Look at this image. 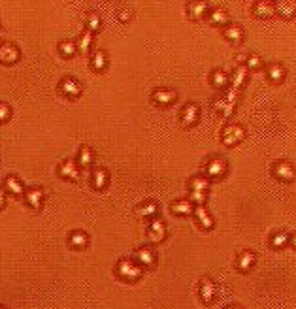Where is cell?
Listing matches in <instances>:
<instances>
[{
  "mask_svg": "<svg viewBox=\"0 0 296 309\" xmlns=\"http://www.w3.org/2000/svg\"><path fill=\"white\" fill-rule=\"evenodd\" d=\"M266 75L272 83H281L285 80V68L279 64V62H272L266 66Z\"/></svg>",
  "mask_w": 296,
  "mask_h": 309,
  "instance_id": "4316f807",
  "label": "cell"
},
{
  "mask_svg": "<svg viewBox=\"0 0 296 309\" xmlns=\"http://www.w3.org/2000/svg\"><path fill=\"white\" fill-rule=\"evenodd\" d=\"M43 198H45V192H43L42 187H31L25 191V202L31 205L32 210H40L43 204Z\"/></svg>",
  "mask_w": 296,
  "mask_h": 309,
  "instance_id": "5bb4252c",
  "label": "cell"
},
{
  "mask_svg": "<svg viewBox=\"0 0 296 309\" xmlns=\"http://www.w3.org/2000/svg\"><path fill=\"white\" fill-rule=\"evenodd\" d=\"M170 211H172L174 215H191L192 211H194V205L191 204V200L189 198H181V200H176V202H172V205H170Z\"/></svg>",
  "mask_w": 296,
  "mask_h": 309,
  "instance_id": "7402d4cb",
  "label": "cell"
},
{
  "mask_svg": "<svg viewBox=\"0 0 296 309\" xmlns=\"http://www.w3.org/2000/svg\"><path fill=\"white\" fill-rule=\"evenodd\" d=\"M276 6V13L283 19H292L296 15V2L292 0H279V2H274Z\"/></svg>",
  "mask_w": 296,
  "mask_h": 309,
  "instance_id": "d6986e66",
  "label": "cell"
},
{
  "mask_svg": "<svg viewBox=\"0 0 296 309\" xmlns=\"http://www.w3.org/2000/svg\"><path fill=\"white\" fill-rule=\"evenodd\" d=\"M189 200H191L192 205H204L206 200H208V192H191Z\"/></svg>",
  "mask_w": 296,
  "mask_h": 309,
  "instance_id": "74e56055",
  "label": "cell"
},
{
  "mask_svg": "<svg viewBox=\"0 0 296 309\" xmlns=\"http://www.w3.org/2000/svg\"><path fill=\"white\" fill-rule=\"evenodd\" d=\"M223 36L227 38L230 43H240L243 42V36H245V32L241 29L240 25H234V23H230L223 29Z\"/></svg>",
  "mask_w": 296,
  "mask_h": 309,
  "instance_id": "ffe728a7",
  "label": "cell"
},
{
  "mask_svg": "<svg viewBox=\"0 0 296 309\" xmlns=\"http://www.w3.org/2000/svg\"><path fill=\"white\" fill-rule=\"evenodd\" d=\"M210 13V4L208 2H189L187 4V15L192 21H200Z\"/></svg>",
  "mask_w": 296,
  "mask_h": 309,
  "instance_id": "9a60e30c",
  "label": "cell"
},
{
  "mask_svg": "<svg viewBox=\"0 0 296 309\" xmlns=\"http://www.w3.org/2000/svg\"><path fill=\"white\" fill-rule=\"evenodd\" d=\"M119 21H121V23H129L130 21V17H132V13H130V10H127V8H125V10H121V12H119Z\"/></svg>",
  "mask_w": 296,
  "mask_h": 309,
  "instance_id": "ab89813d",
  "label": "cell"
},
{
  "mask_svg": "<svg viewBox=\"0 0 296 309\" xmlns=\"http://www.w3.org/2000/svg\"><path fill=\"white\" fill-rule=\"evenodd\" d=\"M147 238L151 243H162L166 240V224L161 219H151L147 226Z\"/></svg>",
  "mask_w": 296,
  "mask_h": 309,
  "instance_id": "7c38bea8",
  "label": "cell"
},
{
  "mask_svg": "<svg viewBox=\"0 0 296 309\" xmlns=\"http://www.w3.org/2000/svg\"><path fill=\"white\" fill-rule=\"evenodd\" d=\"M4 205H6V194L0 191V210H4Z\"/></svg>",
  "mask_w": 296,
  "mask_h": 309,
  "instance_id": "60d3db41",
  "label": "cell"
},
{
  "mask_svg": "<svg viewBox=\"0 0 296 309\" xmlns=\"http://www.w3.org/2000/svg\"><path fill=\"white\" fill-rule=\"evenodd\" d=\"M10 117H12V108L8 104H4V102H0V124L8 123Z\"/></svg>",
  "mask_w": 296,
  "mask_h": 309,
  "instance_id": "f35d334b",
  "label": "cell"
},
{
  "mask_svg": "<svg viewBox=\"0 0 296 309\" xmlns=\"http://www.w3.org/2000/svg\"><path fill=\"white\" fill-rule=\"evenodd\" d=\"M159 213V204L157 202H145L136 210V215L142 219H155V215Z\"/></svg>",
  "mask_w": 296,
  "mask_h": 309,
  "instance_id": "f546056e",
  "label": "cell"
},
{
  "mask_svg": "<svg viewBox=\"0 0 296 309\" xmlns=\"http://www.w3.org/2000/svg\"><path fill=\"white\" fill-rule=\"evenodd\" d=\"M4 191L10 192L12 196H21V194H25V187H23V183H21L19 177L8 175L6 179H4Z\"/></svg>",
  "mask_w": 296,
  "mask_h": 309,
  "instance_id": "603a6c76",
  "label": "cell"
},
{
  "mask_svg": "<svg viewBox=\"0 0 296 309\" xmlns=\"http://www.w3.org/2000/svg\"><path fill=\"white\" fill-rule=\"evenodd\" d=\"M91 45H93V34L85 31L80 38H78V42H76V47H78V51H80V53L87 55V53L91 51Z\"/></svg>",
  "mask_w": 296,
  "mask_h": 309,
  "instance_id": "d6a6232c",
  "label": "cell"
},
{
  "mask_svg": "<svg viewBox=\"0 0 296 309\" xmlns=\"http://www.w3.org/2000/svg\"><path fill=\"white\" fill-rule=\"evenodd\" d=\"M21 59V51L17 49V45H13L10 42H4L0 45V62L6 64V66H12Z\"/></svg>",
  "mask_w": 296,
  "mask_h": 309,
  "instance_id": "4fadbf2b",
  "label": "cell"
},
{
  "mask_svg": "<svg viewBox=\"0 0 296 309\" xmlns=\"http://www.w3.org/2000/svg\"><path fill=\"white\" fill-rule=\"evenodd\" d=\"M243 66H245L247 70H260L262 68V59H260L257 53H249V55L245 57Z\"/></svg>",
  "mask_w": 296,
  "mask_h": 309,
  "instance_id": "8d00e7d4",
  "label": "cell"
},
{
  "mask_svg": "<svg viewBox=\"0 0 296 309\" xmlns=\"http://www.w3.org/2000/svg\"><path fill=\"white\" fill-rule=\"evenodd\" d=\"M59 53H61L62 57H66V59L74 57L76 53H78L76 42H72V40H64V42H61L59 43Z\"/></svg>",
  "mask_w": 296,
  "mask_h": 309,
  "instance_id": "d590c367",
  "label": "cell"
},
{
  "mask_svg": "<svg viewBox=\"0 0 296 309\" xmlns=\"http://www.w3.org/2000/svg\"><path fill=\"white\" fill-rule=\"evenodd\" d=\"M272 173L274 177L283 183H290V181L296 179V172H294V166L287 161H278L274 166H272Z\"/></svg>",
  "mask_w": 296,
  "mask_h": 309,
  "instance_id": "5b68a950",
  "label": "cell"
},
{
  "mask_svg": "<svg viewBox=\"0 0 296 309\" xmlns=\"http://www.w3.org/2000/svg\"><path fill=\"white\" fill-rule=\"evenodd\" d=\"M289 240H290V236L287 234V232H276V234L270 238V245L274 249H283L289 245Z\"/></svg>",
  "mask_w": 296,
  "mask_h": 309,
  "instance_id": "e575fe53",
  "label": "cell"
},
{
  "mask_svg": "<svg viewBox=\"0 0 296 309\" xmlns=\"http://www.w3.org/2000/svg\"><path fill=\"white\" fill-rule=\"evenodd\" d=\"M253 15L259 19H270L276 15V6L274 2H268V0H260V2H255L253 4Z\"/></svg>",
  "mask_w": 296,
  "mask_h": 309,
  "instance_id": "ac0fdd59",
  "label": "cell"
},
{
  "mask_svg": "<svg viewBox=\"0 0 296 309\" xmlns=\"http://www.w3.org/2000/svg\"><path fill=\"white\" fill-rule=\"evenodd\" d=\"M59 93H61L62 96H66V98L74 100L78 98V96H81L83 87H81L80 81L74 80V78H64V80H61V83H59Z\"/></svg>",
  "mask_w": 296,
  "mask_h": 309,
  "instance_id": "52a82bcc",
  "label": "cell"
},
{
  "mask_svg": "<svg viewBox=\"0 0 296 309\" xmlns=\"http://www.w3.org/2000/svg\"><path fill=\"white\" fill-rule=\"evenodd\" d=\"M108 181H110V172L106 168H94L93 172H91V187H93L94 191L106 189Z\"/></svg>",
  "mask_w": 296,
  "mask_h": 309,
  "instance_id": "e0dca14e",
  "label": "cell"
},
{
  "mask_svg": "<svg viewBox=\"0 0 296 309\" xmlns=\"http://www.w3.org/2000/svg\"><path fill=\"white\" fill-rule=\"evenodd\" d=\"M115 273H117L119 279L123 281H129V283H136L140 281L143 275V268L136 262L134 259H121L115 266Z\"/></svg>",
  "mask_w": 296,
  "mask_h": 309,
  "instance_id": "6da1fadb",
  "label": "cell"
},
{
  "mask_svg": "<svg viewBox=\"0 0 296 309\" xmlns=\"http://www.w3.org/2000/svg\"><path fill=\"white\" fill-rule=\"evenodd\" d=\"M210 80H211V83H213V87H217V89H223V87L229 85L230 75L227 74L223 68H217V70H213V72H211Z\"/></svg>",
  "mask_w": 296,
  "mask_h": 309,
  "instance_id": "1f68e13d",
  "label": "cell"
},
{
  "mask_svg": "<svg viewBox=\"0 0 296 309\" xmlns=\"http://www.w3.org/2000/svg\"><path fill=\"white\" fill-rule=\"evenodd\" d=\"M247 72H249V70H247L243 64H241V66H238V68L234 70V74L230 75V81H229L230 89H234V91H238V93H240V89L245 85V81H247Z\"/></svg>",
  "mask_w": 296,
  "mask_h": 309,
  "instance_id": "44dd1931",
  "label": "cell"
},
{
  "mask_svg": "<svg viewBox=\"0 0 296 309\" xmlns=\"http://www.w3.org/2000/svg\"><path fill=\"white\" fill-rule=\"evenodd\" d=\"M225 309H241V307H238V305H229V307H225Z\"/></svg>",
  "mask_w": 296,
  "mask_h": 309,
  "instance_id": "7bdbcfd3",
  "label": "cell"
},
{
  "mask_svg": "<svg viewBox=\"0 0 296 309\" xmlns=\"http://www.w3.org/2000/svg\"><path fill=\"white\" fill-rule=\"evenodd\" d=\"M68 243H70V247L74 249H83L87 247V243H89V236H87L85 232H81V230H76V232L70 234Z\"/></svg>",
  "mask_w": 296,
  "mask_h": 309,
  "instance_id": "4dcf8cb0",
  "label": "cell"
},
{
  "mask_svg": "<svg viewBox=\"0 0 296 309\" xmlns=\"http://www.w3.org/2000/svg\"><path fill=\"white\" fill-rule=\"evenodd\" d=\"M189 191L191 192H208L210 191V179L206 175H192L189 179Z\"/></svg>",
  "mask_w": 296,
  "mask_h": 309,
  "instance_id": "484cf974",
  "label": "cell"
},
{
  "mask_svg": "<svg viewBox=\"0 0 296 309\" xmlns=\"http://www.w3.org/2000/svg\"><path fill=\"white\" fill-rule=\"evenodd\" d=\"M208 19L213 27H227L229 25V13L223 8H215V10H210L208 13Z\"/></svg>",
  "mask_w": 296,
  "mask_h": 309,
  "instance_id": "d4e9b609",
  "label": "cell"
},
{
  "mask_svg": "<svg viewBox=\"0 0 296 309\" xmlns=\"http://www.w3.org/2000/svg\"><path fill=\"white\" fill-rule=\"evenodd\" d=\"M200 121V108L196 104H187L181 112H179V123L183 124L185 128H191Z\"/></svg>",
  "mask_w": 296,
  "mask_h": 309,
  "instance_id": "ba28073f",
  "label": "cell"
},
{
  "mask_svg": "<svg viewBox=\"0 0 296 309\" xmlns=\"http://www.w3.org/2000/svg\"><path fill=\"white\" fill-rule=\"evenodd\" d=\"M106 66H108V55H106L104 51H94L91 53V68L94 72H104Z\"/></svg>",
  "mask_w": 296,
  "mask_h": 309,
  "instance_id": "f1b7e54d",
  "label": "cell"
},
{
  "mask_svg": "<svg viewBox=\"0 0 296 309\" xmlns=\"http://www.w3.org/2000/svg\"><path fill=\"white\" fill-rule=\"evenodd\" d=\"M245 138V128L241 124H227L221 132V142L229 147H234Z\"/></svg>",
  "mask_w": 296,
  "mask_h": 309,
  "instance_id": "277c9868",
  "label": "cell"
},
{
  "mask_svg": "<svg viewBox=\"0 0 296 309\" xmlns=\"http://www.w3.org/2000/svg\"><path fill=\"white\" fill-rule=\"evenodd\" d=\"M289 243H290V245H292V247H294V249H296V234H292V236H290V240H289Z\"/></svg>",
  "mask_w": 296,
  "mask_h": 309,
  "instance_id": "b9f144b4",
  "label": "cell"
},
{
  "mask_svg": "<svg viewBox=\"0 0 296 309\" xmlns=\"http://www.w3.org/2000/svg\"><path fill=\"white\" fill-rule=\"evenodd\" d=\"M178 100V93L174 89H157L151 94V102L155 106H161V108H166V106H172L174 102Z\"/></svg>",
  "mask_w": 296,
  "mask_h": 309,
  "instance_id": "30bf717a",
  "label": "cell"
},
{
  "mask_svg": "<svg viewBox=\"0 0 296 309\" xmlns=\"http://www.w3.org/2000/svg\"><path fill=\"white\" fill-rule=\"evenodd\" d=\"M0 309H6V307H0Z\"/></svg>",
  "mask_w": 296,
  "mask_h": 309,
  "instance_id": "ee69618b",
  "label": "cell"
},
{
  "mask_svg": "<svg viewBox=\"0 0 296 309\" xmlns=\"http://www.w3.org/2000/svg\"><path fill=\"white\" fill-rule=\"evenodd\" d=\"M94 159H96V154H94V151L89 145H83V147L80 149V153H78V164H80V168H91L93 166Z\"/></svg>",
  "mask_w": 296,
  "mask_h": 309,
  "instance_id": "cb8c5ba5",
  "label": "cell"
},
{
  "mask_svg": "<svg viewBox=\"0 0 296 309\" xmlns=\"http://www.w3.org/2000/svg\"><path fill=\"white\" fill-rule=\"evenodd\" d=\"M238 96H240V93H238V91H234V89H229V91L225 93V96H221V98H217L215 102H213V110L221 113L223 117H230V115L234 113V110H236Z\"/></svg>",
  "mask_w": 296,
  "mask_h": 309,
  "instance_id": "7a4b0ae2",
  "label": "cell"
},
{
  "mask_svg": "<svg viewBox=\"0 0 296 309\" xmlns=\"http://www.w3.org/2000/svg\"><path fill=\"white\" fill-rule=\"evenodd\" d=\"M204 172H206V177L208 179H221L227 175L229 172V164L223 157H211L208 159L206 166H204Z\"/></svg>",
  "mask_w": 296,
  "mask_h": 309,
  "instance_id": "3957f363",
  "label": "cell"
},
{
  "mask_svg": "<svg viewBox=\"0 0 296 309\" xmlns=\"http://www.w3.org/2000/svg\"><path fill=\"white\" fill-rule=\"evenodd\" d=\"M194 217H196V223L200 228L204 230H211L215 226V221H213V217L210 215V211L206 210L204 205H194Z\"/></svg>",
  "mask_w": 296,
  "mask_h": 309,
  "instance_id": "2e32d148",
  "label": "cell"
},
{
  "mask_svg": "<svg viewBox=\"0 0 296 309\" xmlns=\"http://www.w3.org/2000/svg\"><path fill=\"white\" fill-rule=\"evenodd\" d=\"M198 294H200V300H202L206 305L213 303L215 302V298H217L215 283H213L210 277H204L202 281H200V287H198Z\"/></svg>",
  "mask_w": 296,
  "mask_h": 309,
  "instance_id": "8fae6325",
  "label": "cell"
},
{
  "mask_svg": "<svg viewBox=\"0 0 296 309\" xmlns=\"http://www.w3.org/2000/svg\"><path fill=\"white\" fill-rule=\"evenodd\" d=\"M85 29H87V32H91V34H94V32H98L100 29H102V21H100L98 13H89V15H87Z\"/></svg>",
  "mask_w": 296,
  "mask_h": 309,
  "instance_id": "836d02e7",
  "label": "cell"
},
{
  "mask_svg": "<svg viewBox=\"0 0 296 309\" xmlns=\"http://www.w3.org/2000/svg\"><path fill=\"white\" fill-rule=\"evenodd\" d=\"M134 260L143 268V270H153L157 266V251L153 247H140L136 251Z\"/></svg>",
  "mask_w": 296,
  "mask_h": 309,
  "instance_id": "8992f818",
  "label": "cell"
},
{
  "mask_svg": "<svg viewBox=\"0 0 296 309\" xmlns=\"http://www.w3.org/2000/svg\"><path fill=\"white\" fill-rule=\"evenodd\" d=\"M59 175H61L62 179H68V181H80V164L72 159H66V161H62L59 164Z\"/></svg>",
  "mask_w": 296,
  "mask_h": 309,
  "instance_id": "9c48e42d",
  "label": "cell"
},
{
  "mask_svg": "<svg viewBox=\"0 0 296 309\" xmlns=\"http://www.w3.org/2000/svg\"><path fill=\"white\" fill-rule=\"evenodd\" d=\"M255 260H257L255 253H251V251H241V253L238 254V270L243 273L249 272V270L255 266Z\"/></svg>",
  "mask_w": 296,
  "mask_h": 309,
  "instance_id": "83f0119b",
  "label": "cell"
}]
</instances>
